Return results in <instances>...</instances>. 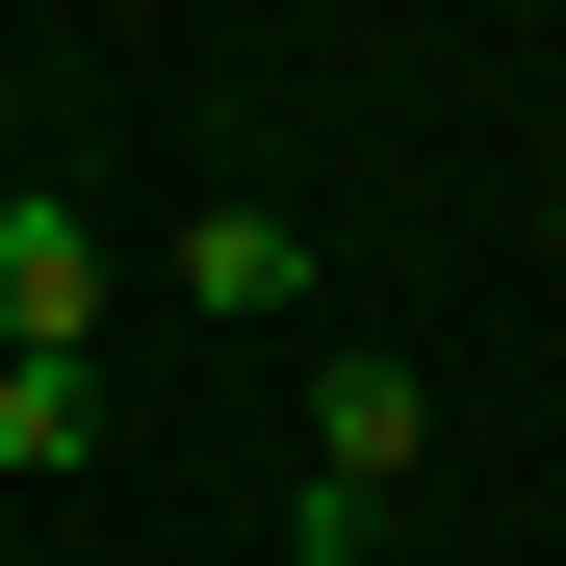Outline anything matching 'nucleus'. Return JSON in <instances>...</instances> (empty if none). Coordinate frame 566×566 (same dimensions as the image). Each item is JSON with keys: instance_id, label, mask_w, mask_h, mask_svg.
Returning <instances> with one entry per match:
<instances>
[{"instance_id": "nucleus-1", "label": "nucleus", "mask_w": 566, "mask_h": 566, "mask_svg": "<svg viewBox=\"0 0 566 566\" xmlns=\"http://www.w3.org/2000/svg\"><path fill=\"white\" fill-rule=\"evenodd\" d=\"M412 438H438L412 360H335V387H310V566H360V515L412 490Z\"/></svg>"}, {"instance_id": "nucleus-2", "label": "nucleus", "mask_w": 566, "mask_h": 566, "mask_svg": "<svg viewBox=\"0 0 566 566\" xmlns=\"http://www.w3.org/2000/svg\"><path fill=\"white\" fill-rule=\"evenodd\" d=\"M77 335H104V232L52 180H0V360H77Z\"/></svg>"}, {"instance_id": "nucleus-3", "label": "nucleus", "mask_w": 566, "mask_h": 566, "mask_svg": "<svg viewBox=\"0 0 566 566\" xmlns=\"http://www.w3.org/2000/svg\"><path fill=\"white\" fill-rule=\"evenodd\" d=\"M104 463V360H0V490H77Z\"/></svg>"}, {"instance_id": "nucleus-4", "label": "nucleus", "mask_w": 566, "mask_h": 566, "mask_svg": "<svg viewBox=\"0 0 566 566\" xmlns=\"http://www.w3.org/2000/svg\"><path fill=\"white\" fill-rule=\"evenodd\" d=\"M180 283H207V335H258V310H310V232H283V207H207Z\"/></svg>"}, {"instance_id": "nucleus-5", "label": "nucleus", "mask_w": 566, "mask_h": 566, "mask_svg": "<svg viewBox=\"0 0 566 566\" xmlns=\"http://www.w3.org/2000/svg\"><path fill=\"white\" fill-rule=\"evenodd\" d=\"M0 129H27V77H0ZM0 180H27V155H0Z\"/></svg>"}]
</instances>
